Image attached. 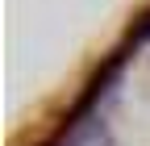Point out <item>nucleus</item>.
<instances>
[{"instance_id": "nucleus-2", "label": "nucleus", "mask_w": 150, "mask_h": 146, "mask_svg": "<svg viewBox=\"0 0 150 146\" xmlns=\"http://www.w3.org/2000/svg\"><path fill=\"white\" fill-rule=\"evenodd\" d=\"M134 38H138V42H146V38H150V17H142V25H138Z\"/></svg>"}, {"instance_id": "nucleus-1", "label": "nucleus", "mask_w": 150, "mask_h": 146, "mask_svg": "<svg viewBox=\"0 0 150 146\" xmlns=\"http://www.w3.org/2000/svg\"><path fill=\"white\" fill-rule=\"evenodd\" d=\"M54 146H112V134H108V121L100 113H92V117H79V121H71V130L54 142Z\"/></svg>"}]
</instances>
